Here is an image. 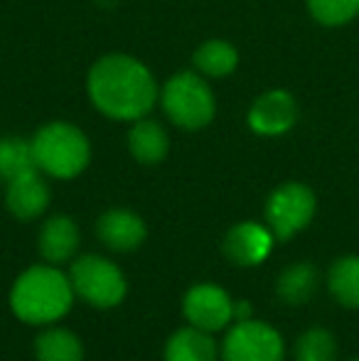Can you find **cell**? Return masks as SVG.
Here are the masks:
<instances>
[{
	"label": "cell",
	"mask_w": 359,
	"mask_h": 361,
	"mask_svg": "<svg viewBox=\"0 0 359 361\" xmlns=\"http://www.w3.org/2000/svg\"><path fill=\"white\" fill-rule=\"evenodd\" d=\"M315 195L300 182H286L266 202V226L278 241H288L300 233L315 216Z\"/></svg>",
	"instance_id": "6"
},
{
	"label": "cell",
	"mask_w": 359,
	"mask_h": 361,
	"mask_svg": "<svg viewBox=\"0 0 359 361\" xmlns=\"http://www.w3.org/2000/svg\"><path fill=\"white\" fill-rule=\"evenodd\" d=\"M35 357L37 361H84L82 339L69 329L49 327L35 339Z\"/></svg>",
	"instance_id": "17"
},
{
	"label": "cell",
	"mask_w": 359,
	"mask_h": 361,
	"mask_svg": "<svg viewBox=\"0 0 359 361\" xmlns=\"http://www.w3.org/2000/svg\"><path fill=\"white\" fill-rule=\"evenodd\" d=\"M74 295L99 310L116 307L126 298V278L109 258L82 256L69 268Z\"/></svg>",
	"instance_id": "5"
},
{
	"label": "cell",
	"mask_w": 359,
	"mask_h": 361,
	"mask_svg": "<svg viewBox=\"0 0 359 361\" xmlns=\"http://www.w3.org/2000/svg\"><path fill=\"white\" fill-rule=\"evenodd\" d=\"M234 319H236V322L251 319V305L246 302V300H241V302H234Z\"/></svg>",
	"instance_id": "23"
},
{
	"label": "cell",
	"mask_w": 359,
	"mask_h": 361,
	"mask_svg": "<svg viewBox=\"0 0 359 361\" xmlns=\"http://www.w3.org/2000/svg\"><path fill=\"white\" fill-rule=\"evenodd\" d=\"M96 231H99V238L106 243L109 248L118 253H128L135 251L140 243L145 241V228L143 219L128 209H109L104 216L96 224Z\"/></svg>",
	"instance_id": "12"
},
{
	"label": "cell",
	"mask_w": 359,
	"mask_h": 361,
	"mask_svg": "<svg viewBox=\"0 0 359 361\" xmlns=\"http://www.w3.org/2000/svg\"><path fill=\"white\" fill-rule=\"evenodd\" d=\"M37 170L32 152V140L0 138V180L10 182L25 172Z\"/></svg>",
	"instance_id": "19"
},
{
	"label": "cell",
	"mask_w": 359,
	"mask_h": 361,
	"mask_svg": "<svg viewBox=\"0 0 359 361\" xmlns=\"http://www.w3.org/2000/svg\"><path fill=\"white\" fill-rule=\"evenodd\" d=\"M160 101H163L168 118L187 130L205 128L214 118L217 111L209 84L192 72H182L168 79V84L163 86V94H160Z\"/></svg>",
	"instance_id": "4"
},
{
	"label": "cell",
	"mask_w": 359,
	"mask_h": 361,
	"mask_svg": "<svg viewBox=\"0 0 359 361\" xmlns=\"http://www.w3.org/2000/svg\"><path fill=\"white\" fill-rule=\"evenodd\" d=\"M32 152L37 170L57 177V180H72L89 165L91 147L89 140L77 126L54 121L37 130L32 138Z\"/></svg>",
	"instance_id": "3"
},
{
	"label": "cell",
	"mask_w": 359,
	"mask_h": 361,
	"mask_svg": "<svg viewBox=\"0 0 359 361\" xmlns=\"http://www.w3.org/2000/svg\"><path fill=\"white\" fill-rule=\"evenodd\" d=\"M298 106L288 91H266L254 101L249 111V126L261 135H281L293 128Z\"/></svg>",
	"instance_id": "10"
},
{
	"label": "cell",
	"mask_w": 359,
	"mask_h": 361,
	"mask_svg": "<svg viewBox=\"0 0 359 361\" xmlns=\"http://www.w3.org/2000/svg\"><path fill=\"white\" fill-rule=\"evenodd\" d=\"M79 228L69 216H52L39 231V251L49 263H64L77 253Z\"/></svg>",
	"instance_id": "13"
},
{
	"label": "cell",
	"mask_w": 359,
	"mask_h": 361,
	"mask_svg": "<svg viewBox=\"0 0 359 361\" xmlns=\"http://www.w3.org/2000/svg\"><path fill=\"white\" fill-rule=\"evenodd\" d=\"M89 99L104 116L116 121H138L155 106L158 86L145 64L128 54H109L91 67Z\"/></svg>",
	"instance_id": "1"
},
{
	"label": "cell",
	"mask_w": 359,
	"mask_h": 361,
	"mask_svg": "<svg viewBox=\"0 0 359 361\" xmlns=\"http://www.w3.org/2000/svg\"><path fill=\"white\" fill-rule=\"evenodd\" d=\"M182 312L187 322L205 332H219L234 319V302L224 288L214 283H200L187 290L182 300Z\"/></svg>",
	"instance_id": "8"
},
{
	"label": "cell",
	"mask_w": 359,
	"mask_h": 361,
	"mask_svg": "<svg viewBox=\"0 0 359 361\" xmlns=\"http://www.w3.org/2000/svg\"><path fill=\"white\" fill-rule=\"evenodd\" d=\"M283 357H286L283 337L271 324L254 317L236 322L221 344L224 361H283Z\"/></svg>",
	"instance_id": "7"
},
{
	"label": "cell",
	"mask_w": 359,
	"mask_h": 361,
	"mask_svg": "<svg viewBox=\"0 0 359 361\" xmlns=\"http://www.w3.org/2000/svg\"><path fill=\"white\" fill-rule=\"evenodd\" d=\"M72 302V281L52 266L28 268L10 290V307L28 324L57 322L69 312Z\"/></svg>",
	"instance_id": "2"
},
{
	"label": "cell",
	"mask_w": 359,
	"mask_h": 361,
	"mask_svg": "<svg viewBox=\"0 0 359 361\" xmlns=\"http://www.w3.org/2000/svg\"><path fill=\"white\" fill-rule=\"evenodd\" d=\"M317 286H320V276H317V268L312 263H291L286 271L278 276L276 281V293L278 298L286 305H305L312 295L317 293Z\"/></svg>",
	"instance_id": "15"
},
{
	"label": "cell",
	"mask_w": 359,
	"mask_h": 361,
	"mask_svg": "<svg viewBox=\"0 0 359 361\" xmlns=\"http://www.w3.org/2000/svg\"><path fill=\"white\" fill-rule=\"evenodd\" d=\"M273 233L269 226L254 221H241L231 226L224 236V256L241 268L259 266L269 258L273 248Z\"/></svg>",
	"instance_id": "9"
},
{
	"label": "cell",
	"mask_w": 359,
	"mask_h": 361,
	"mask_svg": "<svg viewBox=\"0 0 359 361\" xmlns=\"http://www.w3.org/2000/svg\"><path fill=\"white\" fill-rule=\"evenodd\" d=\"M327 290L342 307L359 310V256L337 258L327 273Z\"/></svg>",
	"instance_id": "18"
},
{
	"label": "cell",
	"mask_w": 359,
	"mask_h": 361,
	"mask_svg": "<svg viewBox=\"0 0 359 361\" xmlns=\"http://www.w3.org/2000/svg\"><path fill=\"white\" fill-rule=\"evenodd\" d=\"M168 147L170 140L168 133L163 130V126L148 118L135 121V126L128 133V150L135 160L143 162V165H158L168 155Z\"/></svg>",
	"instance_id": "14"
},
{
	"label": "cell",
	"mask_w": 359,
	"mask_h": 361,
	"mask_svg": "<svg viewBox=\"0 0 359 361\" xmlns=\"http://www.w3.org/2000/svg\"><path fill=\"white\" fill-rule=\"evenodd\" d=\"M165 361H217V344L209 332L182 327L165 344Z\"/></svg>",
	"instance_id": "16"
},
{
	"label": "cell",
	"mask_w": 359,
	"mask_h": 361,
	"mask_svg": "<svg viewBox=\"0 0 359 361\" xmlns=\"http://www.w3.org/2000/svg\"><path fill=\"white\" fill-rule=\"evenodd\" d=\"M312 18L322 25H345L359 13V0H308Z\"/></svg>",
	"instance_id": "22"
},
{
	"label": "cell",
	"mask_w": 359,
	"mask_h": 361,
	"mask_svg": "<svg viewBox=\"0 0 359 361\" xmlns=\"http://www.w3.org/2000/svg\"><path fill=\"white\" fill-rule=\"evenodd\" d=\"M296 361H337V342L325 327H310L296 342Z\"/></svg>",
	"instance_id": "21"
},
{
	"label": "cell",
	"mask_w": 359,
	"mask_h": 361,
	"mask_svg": "<svg viewBox=\"0 0 359 361\" xmlns=\"http://www.w3.org/2000/svg\"><path fill=\"white\" fill-rule=\"evenodd\" d=\"M239 64V54L224 39H207L195 52V67L207 76H226Z\"/></svg>",
	"instance_id": "20"
},
{
	"label": "cell",
	"mask_w": 359,
	"mask_h": 361,
	"mask_svg": "<svg viewBox=\"0 0 359 361\" xmlns=\"http://www.w3.org/2000/svg\"><path fill=\"white\" fill-rule=\"evenodd\" d=\"M352 361H359V357H357V359H352Z\"/></svg>",
	"instance_id": "24"
},
{
	"label": "cell",
	"mask_w": 359,
	"mask_h": 361,
	"mask_svg": "<svg viewBox=\"0 0 359 361\" xmlns=\"http://www.w3.org/2000/svg\"><path fill=\"white\" fill-rule=\"evenodd\" d=\"M5 204H8L10 214L23 219L39 216L49 204V187L47 182L39 177L37 170L25 172V175L15 177L8 182V192H5Z\"/></svg>",
	"instance_id": "11"
}]
</instances>
